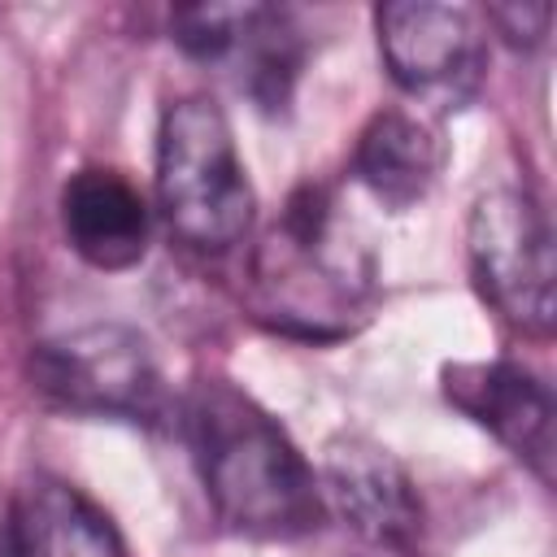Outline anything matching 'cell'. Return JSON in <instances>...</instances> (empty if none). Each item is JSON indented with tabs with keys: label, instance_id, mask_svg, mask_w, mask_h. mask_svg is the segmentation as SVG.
Returning a JSON list of instances; mask_svg holds the SVG:
<instances>
[{
	"label": "cell",
	"instance_id": "cell-1",
	"mask_svg": "<svg viewBox=\"0 0 557 557\" xmlns=\"http://www.w3.org/2000/svg\"><path fill=\"white\" fill-rule=\"evenodd\" d=\"M374 296V252L352 213L322 183L296 187L252 252V318L296 339H344L370 318Z\"/></svg>",
	"mask_w": 557,
	"mask_h": 557
},
{
	"label": "cell",
	"instance_id": "cell-2",
	"mask_svg": "<svg viewBox=\"0 0 557 557\" xmlns=\"http://www.w3.org/2000/svg\"><path fill=\"white\" fill-rule=\"evenodd\" d=\"M183 435L213 513L252 540H300L322 522V492L287 431L235 383L196 379Z\"/></svg>",
	"mask_w": 557,
	"mask_h": 557
},
{
	"label": "cell",
	"instance_id": "cell-3",
	"mask_svg": "<svg viewBox=\"0 0 557 557\" xmlns=\"http://www.w3.org/2000/svg\"><path fill=\"white\" fill-rule=\"evenodd\" d=\"M157 205L165 226L200 252H222L252 226V187L231 122L205 96H183L161 113Z\"/></svg>",
	"mask_w": 557,
	"mask_h": 557
},
{
	"label": "cell",
	"instance_id": "cell-4",
	"mask_svg": "<svg viewBox=\"0 0 557 557\" xmlns=\"http://www.w3.org/2000/svg\"><path fill=\"white\" fill-rule=\"evenodd\" d=\"M466 252L479 296L522 335L544 339L557 318L553 226L544 205L518 187H492L466 222Z\"/></svg>",
	"mask_w": 557,
	"mask_h": 557
},
{
	"label": "cell",
	"instance_id": "cell-5",
	"mask_svg": "<svg viewBox=\"0 0 557 557\" xmlns=\"http://www.w3.org/2000/svg\"><path fill=\"white\" fill-rule=\"evenodd\" d=\"M30 387L70 413L148 422L161 413V370L148 339L122 322H91L30 352Z\"/></svg>",
	"mask_w": 557,
	"mask_h": 557
},
{
	"label": "cell",
	"instance_id": "cell-6",
	"mask_svg": "<svg viewBox=\"0 0 557 557\" xmlns=\"http://www.w3.org/2000/svg\"><path fill=\"white\" fill-rule=\"evenodd\" d=\"M379 52L392 83L435 109H457L483 78V30L466 4L392 0L374 9Z\"/></svg>",
	"mask_w": 557,
	"mask_h": 557
},
{
	"label": "cell",
	"instance_id": "cell-7",
	"mask_svg": "<svg viewBox=\"0 0 557 557\" xmlns=\"http://www.w3.org/2000/svg\"><path fill=\"white\" fill-rule=\"evenodd\" d=\"M322 505L352 527L366 548H413L422 535L418 487L405 466L366 435H335L322 448Z\"/></svg>",
	"mask_w": 557,
	"mask_h": 557
},
{
	"label": "cell",
	"instance_id": "cell-8",
	"mask_svg": "<svg viewBox=\"0 0 557 557\" xmlns=\"http://www.w3.org/2000/svg\"><path fill=\"white\" fill-rule=\"evenodd\" d=\"M444 400L496 435L518 461L553 483L557 461V409L553 392L513 361H448L440 370Z\"/></svg>",
	"mask_w": 557,
	"mask_h": 557
},
{
	"label": "cell",
	"instance_id": "cell-9",
	"mask_svg": "<svg viewBox=\"0 0 557 557\" xmlns=\"http://www.w3.org/2000/svg\"><path fill=\"white\" fill-rule=\"evenodd\" d=\"M4 557H126L109 513L65 479H30L0 518Z\"/></svg>",
	"mask_w": 557,
	"mask_h": 557
},
{
	"label": "cell",
	"instance_id": "cell-10",
	"mask_svg": "<svg viewBox=\"0 0 557 557\" xmlns=\"http://www.w3.org/2000/svg\"><path fill=\"white\" fill-rule=\"evenodd\" d=\"M61 226L70 248L96 270H131L148 252V205L126 174L104 165L70 174L61 187Z\"/></svg>",
	"mask_w": 557,
	"mask_h": 557
},
{
	"label": "cell",
	"instance_id": "cell-11",
	"mask_svg": "<svg viewBox=\"0 0 557 557\" xmlns=\"http://www.w3.org/2000/svg\"><path fill=\"white\" fill-rule=\"evenodd\" d=\"M352 170L383 209L405 213L435 187L444 170V144L422 117L405 109H383L366 122L352 152Z\"/></svg>",
	"mask_w": 557,
	"mask_h": 557
},
{
	"label": "cell",
	"instance_id": "cell-12",
	"mask_svg": "<svg viewBox=\"0 0 557 557\" xmlns=\"http://www.w3.org/2000/svg\"><path fill=\"white\" fill-rule=\"evenodd\" d=\"M235 61H244V91L261 109H283L292 100L296 74H300V30L283 9L248 4V17L239 26V39L231 48Z\"/></svg>",
	"mask_w": 557,
	"mask_h": 557
},
{
	"label": "cell",
	"instance_id": "cell-13",
	"mask_svg": "<svg viewBox=\"0 0 557 557\" xmlns=\"http://www.w3.org/2000/svg\"><path fill=\"white\" fill-rule=\"evenodd\" d=\"M244 17L248 4H187L174 9V39L200 61H222L239 39Z\"/></svg>",
	"mask_w": 557,
	"mask_h": 557
},
{
	"label": "cell",
	"instance_id": "cell-14",
	"mask_svg": "<svg viewBox=\"0 0 557 557\" xmlns=\"http://www.w3.org/2000/svg\"><path fill=\"white\" fill-rule=\"evenodd\" d=\"M487 22L505 35V44L513 48H540L553 22V4H531V0H513V4H492Z\"/></svg>",
	"mask_w": 557,
	"mask_h": 557
},
{
	"label": "cell",
	"instance_id": "cell-15",
	"mask_svg": "<svg viewBox=\"0 0 557 557\" xmlns=\"http://www.w3.org/2000/svg\"><path fill=\"white\" fill-rule=\"evenodd\" d=\"M370 557H413V548H370Z\"/></svg>",
	"mask_w": 557,
	"mask_h": 557
},
{
	"label": "cell",
	"instance_id": "cell-16",
	"mask_svg": "<svg viewBox=\"0 0 557 557\" xmlns=\"http://www.w3.org/2000/svg\"><path fill=\"white\" fill-rule=\"evenodd\" d=\"M0 557H4V540H0Z\"/></svg>",
	"mask_w": 557,
	"mask_h": 557
}]
</instances>
